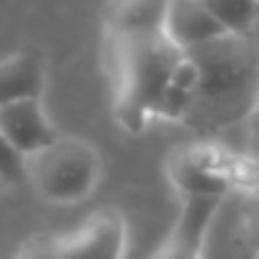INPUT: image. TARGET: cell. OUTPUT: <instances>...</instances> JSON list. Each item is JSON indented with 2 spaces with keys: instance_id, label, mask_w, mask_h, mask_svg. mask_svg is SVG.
Returning a JSON list of instances; mask_svg holds the SVG:
<instances>
[{
  "instance_id": "1",
  "label": "cell",
  "mask_w": 259,
  "mask_h": 259,
  "mask_svg": "<svg viewBox=\"0 0 259 259\" xmlns=\"http://www.w3.org/2000/svg\"><path fill=\"white\" fill-rule=\"evenodd\" d=\"M184 55L200 77L182 123L216 134L250 116L259 96V48L250 36L223 34Z\"/></svg>"
},
{
  "instance_id": "2",
  "label": "cell",
  "mask_w": 259,
  "mask_h": 259,
  "mask_svg": "<svg viewBox=\"0 0 259 259\" xmlns=\"http://www.w3.org/2000/svg\"><path fill=\"white\" fill-rule=\"evenodd\" d=\"M184 53L166 34L141 39L109 36V59L116 82V116L130 132H139L146 118L157 114L159 100L170 84Z\"/></svg>"
},
{
  "instance_id": "3",
  "label": "cell",
  "mask_w": 259,
  "mask_h": 259,
  "mask_svg": "<svg viewBox=\"0 0 259 259\" xmlns=\"http://www.w3.org/2000/svg\"><path fill=\"white\" fill-rule=\"evenodd\" d=\"M27 173L46 200L66 205L89 196L98 182L100 159L82 139L57 137L48 148L32 157Z\"/></svg>"
},
{
  "instance_id": "4",
  "label": "cell",
  "mask_w": 259,
  "mask_h": 259,
  "mask_svg": "<svg viewBox=\"0 0 259 259\" xmlns=\"http://www.w3.org/2000/svg\"><path fill=\"white\" fill-rule=\"evenodd\" d=\"M230 161L221 150L191 148L170 159L168 173L184 198H221L230 191Z\"/></svg>"
},
{
  "instance_id": "5",
  "label": "cell",
  "mask_w": 259,
  "mask_h": 259,
  "mask_svg": "<svg viewBox=\"0 0 259 259\" xmlns=\"http://www.w3.org/2000/svg\"><path fill=\"white\" fill-rule=\"evenodd\" d=\"M125 250V221L118 211L103 209L75 232L57 239L59 259H121Z\"/></svg>"
},
{
  "instance_id": "6",
  "label": "cell",
  "mask_w": 259,
  "mask_h": 259,
  "mask_svg": "<svg viewBox=\"0 0 259 259\" xmlns=\"http://www.w3.org/2000/svg\"><path fill=\"white\" fill-rule=\"evenodd\" d=\"M0 132L21 157H34L57 139L41 100H21L0 107Z\"/></svg>"
},
{
  "instance_id": "7",
  "label": "cell",
  "mask_w": 259,
  "mask_h": 259,
  "mask_svg": "<svg viewBox=\"0 0 259 259\" xmlns=\"http://www.w3.org/2000/svg\"><path fill=\"white\" fill-rule=\"evenodd\" d=\"M164 34L170 44L178 46L182 53H187V50L200 48V46L223 36L225 30L209 12L205 0L202 3L175 0V3H168V9H166Z\"/></svg>"
},
{
  "instance_id": "8",
  "label": "cell",
  "mask_w": 259,
  "mask_h": 259,
  "mask_svg": "<svg viewBox=\"0 0 259 259\" xmlns=\"http://www.w3.org/2000/svg\"><path fill=\"white\" fill-rule=\"evenodd\" d=\"M46 87V59L25 48L0 62V107L21 100H39Z\"/></svg>"
},
{
  "instance_id": "9",
  "label": "cell",
  "mask_w": 259,
  "mask_h": 259,
  "mask_svg": "<svg viewBox=\"0 0 259 259\" xmlns=\"http://www.w3.org/2000/svg\"><path fill=\"white\" fill-rule=\"evenodd\" d=\"M168 3H114L105 9L109 36L116 39H141L164 34Z\"/></svg>"
},
{
  "instance_id": "10",
  "label": "cell",
  "mask_w": 259,
  "mask_h": 259,
  "mask_svg": "<svg viewBox=\"0 0 259 259\" xmlns=\"http://www.w3.org/2000/svg\"><path fill=\"white\" fill-rule=\"evenodd\" d=\"M205 3L225 34L248 36L259 18V3H246V0H205Z\"/></svg>"
},
{
  "instance_id": "11",
  "label": "cell",
  "mask_w": 259,
  "mask_h": 259,
  "mask_svg": "<svg viewBox=\"0 0 259 259\" xmlns=\"http://www.w3.org/2000/svg\"><path fill=\"white\" fill-rule=\"evenodd\" d=\"M239 239L252 255H259V196H250L239 214Z\"/></svg>"
},
{
  "instance_id": "12",
  "label": "cell",
  "mask_w": 259,
  "mask_h": 259,
  "mask_svg": "<svg viewBox=\"0 0 259 259\" xmlns=\"http://www.w3.org/2000/svg\"><path fill=\"white\" fill-rule=\"evenodd\" d=\"M27 178V161L21 157L0 132V180L5 184H18Z\"/></svg>"
},
{
  "instance_id": "13",
  "label": "cell",
  "mask_w": 259,
  "mask_h": 259,
  "mask_svg": "<svg viewBox=\"0 0 259 259\" xmlns=\"http://www.w3.org/2000/svg\"><path fill=\"white\" fill-rule=\"evenodd\" d=\"M16 259H59L57 257V239H32L21 252H18Z\"/></svg>"
},
{
  "instance_id": "14",
  "label": "cell",
  "mask_w": 259,
  "mask_h": 259,
  "mask_svg": "<svg viewBox=\"0 0 259 259\" xmlns=\"http://www.w3.org/2000/svg\"><path fill=\"white\" fill-rule=\"evenodd\" d=\"M250 127H252V137H259V96H257L255 109L250 112Z\"/></svg>"
},
{
  "instance_id": "15",
  "label": "cell",
  "mask_w": 259,
  "mask_h": 259,
  "mask_svg": "<svg viewBox=\"0 0 259 259\" xmlns=\"http://www.w3.org/2000/svg\"><path fill=\"white\" fill-rule=\"evenodd\" d=\"M248 157H250V159L259 166V137H252L250 139V155H248Z\"/></svg>"
},
{
  "instance_id": "16",
  "label": "cell",
  "mask_w": 259,
  "mask_h": 259,
  "mask_svg": "<svg viewBox=\"0 0 259 259\" xmlns=\"http://www.w3.org/2000/svg\"><path fill=\"white\" fill-rule=\"evenodd\" d=\"M184 259H202V257H184Z\"/></svg>"
},
{
  "instance_id": "17",
  "label": "cell",
  "mask_w": 259,
  "mask_h": 259,
  "mask_svg": "<svg viewBox=\"0 0 259 259\" xmlns=\"http://www.w3.org/2000/svg\"><path fill=\"white\" fill-rule=\"evenodd\" d=\"M5 187V182H3V180H0V189H3Z\"/></svg>"
},
{
  "instance_id": "18",
  "label": "cell",
  "mask_w": 259,
  "mask_h": 259,
  "mask_svg": "<svg viewBox=\"0 0 259 259\" xmlns=\"http://www.w3.org/2000/svg\"><path fill=\"white\" fill-rule=\"evenodd\" d=\"M250 259H259V255H252V257H250Z\"/></svg>"
},
{
  "instance_id": "19",
  "label": "cell",
  "mask_w": 259,
  "mask_h": 259,
  "mask_svg": "<svg viewBox=\"0 0 259 259\" xmlns=\"http://www.w3.org/2000/svg\"><path fill=\"white\" fill-rule=\"evenodd\" d=\"M252 196H259V189H257V191H255V193H252Z\"/></svg>"
}]
</instances>
